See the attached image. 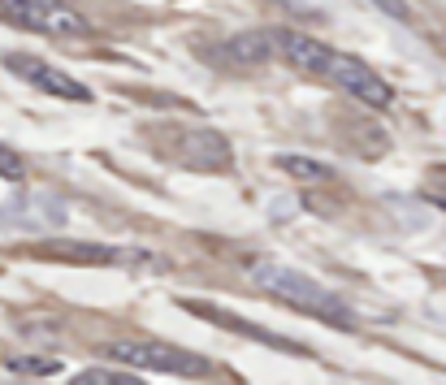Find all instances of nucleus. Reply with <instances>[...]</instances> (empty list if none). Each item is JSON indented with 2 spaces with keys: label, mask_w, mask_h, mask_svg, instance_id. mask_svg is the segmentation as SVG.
I'll list each match as a JSON object with an SVG mask.
<instances>
[{
  "label": "nucleus",
  "mask_w": 446,
  "mask_h": 385,
  "mask_svg": "<svg viewBox=\"0 0 446 385\" xmlns=\"http://www.w3.org/2000/svg\"><path fill=\"white\" fill-rule=\"evenodd\" d=\"M230 61L238 65H260V61H278V31H247V35H234L226 43Z\"/></svg>",
  "instance_id": "obj_8"
},
{
  "label": "nucleus",
  "mask_w": 446,
  "mask_h": 385,
  "mask_svg": "<svg viewBox=\"0 0 446 385\" xmlns=\"http://www.w3.org/2000/svg\"><path fill=\"white\" fill-rule=\"evenodd\" d=\"M0 18L9 27L35 31L48 39H74V35H91V22L69 5V0H0Z\"/></svg>",
  "instance_id": "obj_3"
},
{
  "label": "nucleus",
  "mask_w": 446,
  "mask_h": 385,
  "mask_svg": "<svg viewBox=\"0 0 446 385\" xmlns=\"http://www.w3.org/2000/svg\"><path fill=\"white\" fill-rule=\"evenodd\" d=\"M104 359L126 364L139 372H165V377H191V381H208L217 377V364L204 359L200 351L173 346V342H156V338H113L100 346Z\"/></svg>",
  "instance_id": "obj_2"
},
{
  "label": "nucleus",
  "mask_w": 446,
  "mask_h": 385,
  "mask_svg": "<svg viewBox=\"0 0 446 385\" xmlns=\"http://www.w3.org/2000/svg\"><path fill=\"white\" fill-rule=\"evenodd\" d=\"M373 5L381 13H390L394 22H412V5H407V0H373Z\"/></svg>",
  "instance_id": "obj_13"
},
{
  "label": "nucleus",
  "mask_w": 446,
  "mask_h": 385,
  "mask_svg": "<svg viewBox=\"0 0 446 385\" xmlns=\"http://www.w3.org/2000/svg\"><path fill=\"white\" fill-rule=\"evenodd\" d=\"M278 169H282L286 177H299V182H330V177H334L330 165H320V161H312V156H295V151L278 156Z\"/></svg>",
  "instance_id": "obj_9"
},
{
  "label": "nucleus",
  "mask_w": 446,
  "mask_h": 385,
  "mask_svg": "<svg viewBox=\"0 0 446 385\" xmlns=\"http://www.w3.org/2000/svg\"><path fill=\"white\" fill-rule=\"evenodd\" d=\"M5 368L18 377H57L61 372V364L48 355H13V359H5Z\"/></svg>",
  "instance_id": "obj_10"
},
{
  "label": "nucleus",
  "mask_w": 446,
  "mask_h": 385,
  "mask_svg": "<svg viewBox=\"0 0 446 385\" xmlns=\"http://www.w3.org/2000/svg\"><path fill=\"white\" fill-rule=\"evenodd\" d=\"M247 273H252V281H256L264 295H273L278 303H286V307H295V312H304V316L330 325V329H346V333H351L360 325L356 307L346 303L342 295H334L330 286H320L316 277L290 269L282 260H252V264H247Z\"/></svg>",
  "instance_id": "obj_1"
},
{
  "label": "nucleus",
  "mask_w": 446,
  "mask_h": 385,
  "mask_svg": "<svg viewBox=\"0 0 446 385\" xmlns=\"http://www.w3.org/2000/svg\"><path fill=\"white\" fill-rule=\"evenodd\" d=\"M187 312H191V316H204V320H212V325H221V329H230V333H238V338H256V342L273 346V351L308 355V346H304V342H290V338H282V333H269L264 325H256V320H243V316L226 312V307H208V303H187Z\"/></svg>",
  "instance_id": "obj_7"
},
{
  "label": "nucleus",
  "mask_w": 446,
  "mask_h": 385,
  "mask_svg": "<svg viewBox=\"0 0 446 385\" xmlns=\"http://www.w3.org/2000/svg\"><path fill=\"white\" fill-rule=\"evenodd\" d=\"M79 385H139V368H87L74 377Z\"/></svg>",
  "instance_id": "obj_11"
},
{
  "label": "nucleus",
  "mask_w": 446,
  "mask_h": 385,
  "mask_svg": "<svg viewBox=\"0 0 446 385\" xmlns=\"http://www.w3.org/2000/svg\"><path fill=\"white\" fill-rule=\"evenodd\" d=\"M320 79L334 83V87H342L346 95H356L360 104H368V109H390V83L381 79L373 65H364V61L351 57V53H338V48H334Z\"/></svg>",
  "instance_id": "obj_4"
},
{
  "label": "nucleus",
  "mask_w": 446,
  "mask_h": 385,
  "mask_svg": "<svg viewBox=\"0 0 446 385\" xmlns=\"http://www.w3.org/2000/svg\"><path fill=\"white\" fill-rule=\"evenodd\" d=\"M5 69L18 74L27 87L43 91V95H57V100H69V104H91V91L79 83V79H69L65 69L57 65H48L43 57H31V53H9L5 57Z\"/></svg>",
  "instance_id": "obj_6"
},
{
  "label": "nucleus",
  "mask_w": 446,
  "mask_h": 385,
  "mask_svg": "<svg viewBox=\"0 0 446 385\" xmlns=\"http://www.w3.org/2000/svg\"><path fill=\"white\" fill-rule=\"evenodd\" d=\"M31 255L53 264H87V269H109V264H147L152 251H135V247H109V243H74V238H53L31 247Z\"/></svg>",
  "instance_id": "obj_5"
},
{
  "label": "nucleus",
  "mask_w": 446,
  "mask_h": 385,
  "mask_svg": "<svg viewBox=\"0 0 446 385\" xmlns=\"http://www.w3.org/2000/svg\"><path fill=\"white\" fill-rule=\"evenodd\" d=\"M0 177H9V182H22V177H27L22 156H18L13 147H5V143H0Z\"/></svg>",
  "instance_id": "obj_12"
}]
</instances>
